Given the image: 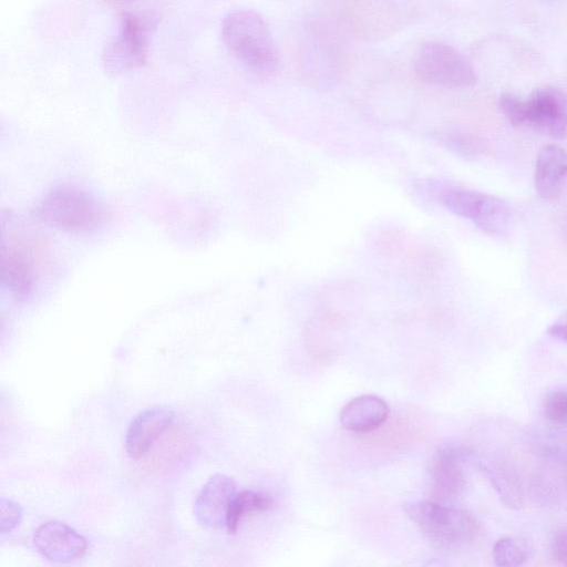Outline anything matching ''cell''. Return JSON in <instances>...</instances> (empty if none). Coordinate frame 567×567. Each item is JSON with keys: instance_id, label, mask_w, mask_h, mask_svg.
Masks as SVG:
<instances>
[{"instance_id": "cell-1", "label": "cell", "mask_w": 567, "mask_h": 567, "mask_svg": "<svg viewBox=\"0 0 567 567\" xmlns=\"http://www.w3.org/2000/svg\"><path fill=\"white\" fill-rule=\"evenodd\" d=\"M221 38L229 52L258 75L274 73L279 52L264 18L254 10L228 13L221 24Z\"/></svg>"}, {"instance_id": "cell-2", "label": "cell", "mask_w": 567, "mask_h": 567, "mask_svg": "<svg viewBox=\"0 0 567 567\" xmlns=\"http://www.w3.org/2000/svg\"><path fill=\"white\" fill-rule=\"evenodd\" d=\"M403 511L435 546L457 548L474 540L480 532L477 519L467 511L436 501H414Z\"/></svg>"}, {"instance_id": "cell-3", "label": "cell", "mask_w": 567, "mask_h": 567, "mask_svg": "<svg viewBox=\"0 0 567 567\" xmlns=\"http://www.w3.org/2000/svg\"><path fill=\"white\" fill-rule=\"evenodd\" d=\"M35 216L53 228L84 233L102 225L107 212L90 193L73 186H59L40 200Z\"/></svg>"}, {"instance_id": "cell-4", "label": "cell", "mask_w": 567, "mask_h": 567, "mask_svg": "<svg viewBox=\"0 0 567 567\" xmlns=\"http://www.w3.org/2000/svg\"><path fill=\"white\" fill-rule=\"evenodd\" d=\"M413 72L424 84L450 90L471 87L477 80L465 56L451 45L436 41L420 47L413 60Z\"/></svg>"}, {"instance_id": "cell-5", "label": "cell", "mask_w": 567, "mask_h": 567, "mask_svg": "<svg viewBox=\"0 0 567 567\" xmlns=\"http://www.w3.org/2000/svg\"><path fill=\"white\" fill-rule=\"evenodd\" d=\"M439 202L453 214L471 219L483 231L499 236L512 223L511 207L501 198L457 185H441Z\"/></svg>"}, {"instance_id": "cell-6", "label": "cell", "mask_w": 567, "mask_h": 567, "mask_svg": "<svg viewBox=\"0 0 567 567\" xmlns=\"http://www.w3.org/2000/svg\"><path fill=\"white\" fill-rule=\"evenodd\" d=\"M43 266L44 251L35 239L19 233L3 238L2 280L17 299L25 300L33 293Z\"/></svg>"}, {"instance_id": "cell-7", "label": "cell", "mask_w": 567, "mask_h": 567, "mask_svg": "<svg viewBox=\"0 0 567 567\" xmlns=\"http://www.w3.org/2000/svg\"><path fill=\"white\" fill-rule=\"evenodd\" d=\"M340 20L353 37L364 41H380L394 34L402 18L392 0H344Z\"/></svg>"}, {"instance_id": "cell-8", "label": "cell", "mask_w": 567, "mask_h": 567, "mask_svg": "<svg viewBox=\"0 0 567 567\" xmlns=\"http://www.w3.org/2000/svg\"><path fill=\"white\" fill-rule=\"evenodd\" d=\"M152 21L134 13L121 17L117 37L106 45L103 58L109 72L120 73L142 66L147 59Z\"/></svg>"}, {"instance_id": "cell-9", "label": "cell", "mask_w": 567, "mask_h": 567, "mask_svg": "<svg viewBox=\"0 0 567 567\" xmlns=\"http://www.w3.org/2000/svg\"><path fill=\"white\" fill-rule=\"evenodd\" d=\"M526 124L556 140L567 136V97L550 86L538 87L525 100Z\"/></svg>"}, {"instance_id": "cell-10", "label": "cell", "mask_w": 567, "mask_h": 567, "mask_svg": "<svg viewBox=\"0 0 567 567\" xmlns=\"http://www.w3.org/2000/svg\"><path fill=\"white\" fill-rule=\"evenodd\" d=\"M35 549L53 563H71L87 549V540L63 522L52 519L41 524L33 534Z\"/></svg>"}, {"instance_id": "cell-11", "label": "cell", "mask_w": 567, "mask_h": 567, "mask_svg": "<svg viewBox=\"0 0 567 567\" xmlns=\"http://www.w3.org/2000/svg\"><path fill=\"white\" fill-rule=\"evenodd\" d=\"M237 486L235 481L225 474L213 475L203 486L194 505L197 522L205 527H226L227 514Z\"/></svg>"}, {"instance_id": "cell-12", "label": "cell", "mask_w": 567, "mask_h": 567, "mask_svg": "<svg viewBox=\"0 0 567 567\" xmlns=\"http://www.w3.org/2000/svg\"><path fill=\"white\" fill-rule=\"evenodd\" d=\"M173 420L174 412L166 406H153L140 412L131 421L125 434L128 456L134 460L144 456Z\"/></svg>"}, {"instance_id": "cell-13", "label": "cell", "mask_w": 567, "mask_h": 567, "mask_svg": "<svg viewBox=\"0 0 567 567\" xmlns=\"http://www.w3.org/2000/svg\"><path fill=\"white\" fill-rule=\"evenodd\" d=\"M465 460V453L455 447H444L436 453L431 465V478L437 501H452L463 493L466 485Z\"/></svg>"}, {"instance_id": "cell-14", "label": "cell", "mask_w": 567, "mask_h": 567, "mask_svg": "<svg viewBox=\"0 0 567 567\" xmlns=\"http://www.w3.org/2000/svg\"><path fill=\"white\" fill-rule=\"evenodd\" d=\"M567 179V152L554 144L544 146L536 158L534 185L539 197L551 199Z\"/></svg>"}, {"instance_id": "cell-15", "label": "cell", "mask_w": 567, "mask_h": 567, "mask_svg": "<svg viewBox=\"0 0 567 567\" xmlns=\"http://www.w3.org/2000/svg\"><path fill=\"white\" fill-rule=\"evenodd\" d=\"M386 402L371 394L359 395L349 401L340 413L342 426L354 433H367L380 427L388 419Z\"/></svg>"}, {"instance_id": "cell-16", "label": "cell", "mask_w": 567, "mask_h": 567, "mask_svg": "<svg viewBox=\"0 0 567 567\" xmlns=\"http://www.w3.org/2000/svg\"><path fill=\"white\" fill-rule=\"evenodd\" d=\"M272 505V498L264 493L243 491L235 495L230 503L226 529L228 533H236L240 520L247 514L252 512H264L270 508Z\"/></svg>"}, {"instance_id": "cell-17", "label": "cell", "mask_w": 567, "mask_h": 567, "mask_svg": "<svg viewBox=\"0 0 567 567\" xmlns=\"http://www.w3.org/2000/svg\"><path fill=\"white\" fill-rule=\"evenodd\" d=\"M532 555L530 543L520 536H504L492 548V557L497 566H522Z\"/></svg>"}, {"instance_id": "cell-18", "label": "cell", "mask_w": 567, "mask_h": 567, "mask_svg": "<svg viewBox=\"0 0 567 567\" xmlns=\"http://www.w3.org/2000/svg\"><path fill=\"white\" fill-rule=\"evenodd\" d=\"M481 468L489 477L488 480L505 505L513 508L520 506V488L517 481L512 475L504 473L502 470L488 467L487 465H481Z\"/></svg>"}, {"instance_id": "cell-19", "label": "cell", "mask_w": 567, "mask_h": 567, "mask_svg": "<svg viewBox=\"0 0 567 567\" xmlns=\"http://www.w3.org/2000/svg\"><path fill=\"white\" fill-rule=\"evenodd\" d=\"M543 415L548 425L567 426V386L548 391L543 402Z\"/></svg>"}, {"instance_id": "cell-20", "label": "cell", "mask_w": 567, "mask_h": 567, "mask_svg": "<svg viewBox=\"0 0 567 567\" xmlns=\"http://www.w3.org/2000/svg\"><path fill=\"white\" fill-rule=\"evenodd\" d=\"M442 141L451 152L467 159L477 158L484 152V144L465 133H447L442 136Z\"/></svg>"}, {"instance_id": "cell-21", "label": "cell", "mask_w": 567, "mask_h": 567, "mask_svg": "<svg viewBox=\"0 0 567 567\" xmlns=\"http://www.w3.org/2000/svg\"><path fill=\"white\" fill-rule=\"evenodd\" d=\"M502 113L513 126L526 124L525 101L513 93L504 92L498 100Z\"/></svg>"}, {"instance_id": "cell-22", "label": "cell", "mask_w": 567, "mask_h": 567, "mask_svg": "<svg viewBox=\"0 0 567 567\" xmlns=\"http://www.w3.org/2000/svg\"><path fill=\"white\" fill-rule=\"evenodd\" d=\"M22 519V508L14 501L6 497L0 499V532L1 534L13 530Z\"/></svg>"}, {"instance_id": "cell-23", "label": "cell", "mask_w": 567, "mask_h": 567, "mask_svg": "<svg viewBox=\"0 0 567 567\" xmlns=\"http://www.w3.org/2000/svg\"><path fill=\"white\" fill-rule=\"evenodd\" d=\"M551 553L560 564L567 566V526L555 533L551 540Z\"/></svg>"}, {"instance_id": "cell-24", "label": "cell", "mask_w": 567, "mask_h": 567, "mask_svg": "<svg viewBox=\"0 0 567 567\" xmlns=\"http://www.w3.org/2000/svg\"><path fill=\"white\" fill-rule=\"evenodd\" d=\"M547 333L555 339L567 342V310L548 327Z\"/></svg>"}]
</instances>
